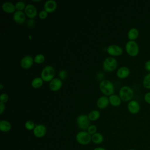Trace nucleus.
<instances>
[{"mask_svg":"<svg viewBox=\"0 0 150 150\" xmlns=\"http://www.w3.org/2000/svg\"><path fill=\"white\" fill-rule=\"evenodd\" d=\"M100 91L106 96H110L114 94V86L113 83L109 80H103L99 84Z\"/></svg>","mask_w":150,"mask_h":150,"instance_id":"1","label":"nucleus"},{"mask_svg":"<svg viewBox=\"0 0 150 150\" xmlns=\"http://www.w3.org/2000/svg\"><path fill=\"white\" fill-rule=\"evenodd\" d=\"M54 74L55 70L54 67L50 65H47L42 69L40 73V77L44 81L50 82L54 79Z\"/></svg>","mask_w":150,"mask_h":150,"instance_id":"2","label":"nucleus"},{"mask_svg":"<svg viewBox=\"0 0 150 150\" xmlns=\"http://www.w3.org/2000/svg\"><path fill=\"white\" fill-rule=\"evenodd\" d=\"M119 96L124 101H131L134 97V91L129 86H122L119 91Z\"/></svg>","mask_w":150,"mask_h":150,"instance_id":"3","label":"nucleus"},{"mask_svg":"<svg viewBox=\"0 0 150 150\" xmlns=\"http://www.w3.org/2000/svg\"><path fill=\"white\" fill-rule=\"evenodd\" d=\"M118 66V62L116 59L113 57H106L103 63V67L106 71H112L115 70Z\"/></svg>","mask_w":150,"mask_h":150,"instance_id":"4","label":"nucleus"},{"mask_svg":"<svg viewBox=\"0 0 150 150\" xmlns=\"http://www.w3.org/2000/svg\"><path fill=\"white\" fill-rule=\"evenodd\" d=\"M77 142L83 145H86L91 141V135L87 131H81L79 132L76 136Z\"/></svg>","mask_w":150,"mask_h":150,"instance_id":"5","label":"nucleus"},{"mask_svg":"<svg viewBox=\"0 0 150 150\" xmlns=\"http://www.w3.org/2000/svg\"><path fill=\"white\" fill-rule=\"evenodd\" d=\"M125 50L128 54L131 57H135L139 53V46L135 41L129 40L126 43Z\"/></svg>","mask_w":150,"mask_h":150,"instance_id":"6","label":"nucleus"},{"mask_svg":"<svg viewBox=\"0 0 150 150\" xmlns=\"http://www.w3.org/2000/svg\"><path fill=\"white\" fill-rule=\"evenodd\" d=\"M76 122L78 127L83 131L87 129L90 125V120L86 114L79 115L77 117Z\"/></svg>","mask_w":150,"mask_h":150,"instance_id":"7","label":"nucleus"},{"mask_svg":"<svg viewBox=\"0 0 150 150\" xmlns=\"http://www.w3.org/2000/svg\"><path fill=\"white\" fill-rule=\"evenodd\" d=\"M107 53L112 56H119L122 54L123 50L122 47L117 45H111L107 49Z\"/></svg>","mask_w":150,"mask_h":150,"instance_id":"8","label":"nucleus"},{"mask_svg":"<svg viewBox=\"0 0 150 150\" xmlns=\"http://www.w3.org/2000/svg\"><path fill=\"white\" fill-rule=\"evenodd\" d=\"M47 132V128L43 124L36 125L34 129L33 130V135L37 138L43 137Z\"/></svg>","mask_w":150,"mask_h":150,"instance_id":"9","label":"nucleus"},{"mask_svg":"<svg viewBox=\"0 0 150 150\" xmlns=\"http://www.w3.org/2000/svg\"><path fill=\"white\" fill-rule=\"evenodd\" d=\"M24 11L25 15L29 19H34L37 15V9L35 5L31 4L26 5Z\"/></svg>","mask_w":150,"mask_h":150,"instance_id":"10","label":"nucleus"},{"mask_svg":"<svg viewBox=\"0 0 150 150\" xmlns=\"http://www.w3.org/2000/svg\"><path fill=\"white\" fill-rule=\"evenodd\" d=\"M127 108L129 112L132 114H137L140 111V105L136 100H131L127 104Z\"/></svg>","mask_w":150,"mask_h":150,"instance_id":"11","label":"nucleus"},{"mask_svg":"<svg viewBox=\"0 0 150 150\" xmlns=\"http://www.w3.org/2000/svg\"><path fill=\"white\" fill-rule=\"evenodd\" d=\"M34 59L30 55H26L23 56L21 60V66L23 69H29L33 65Z\"/></svg>","mask_w":150,"mask_h":150,"instance_id":"12","label":"nucleus"},{"mask_svg":"<svg viewBox=\"0 0 150 150\" xmlns=\"http://www.w3.org/2000/svg\"><path fill=\"white\" fill-rule=\"evenodd\" d=\"M62 81L59 78H54L49 83V88L53 91L59 90L62 87Z\"/></svg>","mask_w":150,"mask_h":150,"instance_id":"13","label":"nucleus"},{"mask_svg":"<svg viewBox=\"0 0 150 150\" xmlns=\"http://www.w3.org/2000/svg\"><path fill=\"white\" fill-rule=\"evenodd\" d=\"M14 21L18 24H22L26 20V15L23 11H16L13 14Z\"/></svg>","mask_w":150,"mask_h":150,"instance_id":"14","label":"nucleus"},{"mask_svg":"<svg viewBox=\"0 0 150 150\" xmlns=\"http://www.w3.org/2000/svg\"><path fill=\"white\" fill-rule=\"evenodd\" d=\"M43 8L47 13L53 12L57 8V3L54 0H47L45 2Z\"/></svg>","mask_w":150,"mask_h":150,"instance_id":"15","label":"nucleus"},{"mask_svg":"<svg viewBox=\"0 0 150 150\" xmlns=\"http://www.w3.org/2000/svg\"><path fill=\"white\" fill-rule=\"evenodd\" d=\"M110 104L109 99L106 96H103L100 97L97 100V106L100 109L105 108Z\"/></svg>","mask_w":150,"mask_h":150,"instance_id":"16","label":"nucleus"},{"mask_svg":"<svg viewBox=\"0 0 150 150\" xmlns=\"http://www.w3.org/2000/svg\"><path fill=\"white\" fill-rule=\"evenodd\" d=\"M130 73V70L128 67L126 66H122L120 67L117 71V76L120 79H125L128 77Z\"/></svg>","mask_w":150,"mask_h":150,"instance_id":"17","label":"nucleus"},{"mask_svg":"<svg viewBox=\"0 0 150 150\" xmlns=\"http://www.w3.org/2000/svg\"><path fill=\"white\" fill-rule=\"evenodd\" d=\"M2 10L6 13H12L15 12L16 8L13 4L10 2H5L2 5Z\"/></svg>","mask_w":150,"mask_h":150,"instance_id":"18","label":"nucleus"},{"mask_svg":"<svg viewBox=\"0 0 150 150\" xmlns=\"http://www.w3.org/2000/svg\"><path fill=\"white\" fill-rule=\"evenodd\" d=\"M110 104L114 107L119 106L121 103V99L119 96L116 94H112L108 97Z\"/></svg>","mask_w":150,"mask_h":150,"instance_id":"19","label":"nucleus"},{"mask_svg":"<svg viewBox=\"0 0 150 150\" xmlns=\"http://www.w3.org/2000/svg\"><path fill=\"white\" fill-rule=\"evenodd\" d=\"M139 36V31L137 28H131L128 32V38L129 40L135 41Z\"/></svg>","mask_w":150,"mask_h":150,"instance_id":"20","label":"nucleus"},{"mask_svg":"<svg viewBox=\"0 0 150 150\" xmlns=\"http://www.w3.org/2000/svg\"><path fill=\"white\" fill-rule=\"evenodd\" d=\"M11 129V124L7 120L0 121V130L4 132H8Z\"/></svg>","mask_w":150,"mask_h":150,"instance_id":"21","label":"nucleus"},{"mask_svg":"<svg viewBox=\"0 0 150 150\" xmlns=\"http://www.w3.org/2000/svg\"><path fill=\"white\" fill-rule=\"evenodd\" d=\"M104 141L103 135L100 132H96L91 135V141L96 144H100Z\"/></svg>","mask_w":150,"mask_h":150,"instance_id":"22","label":"nucleus"},{"mask_svg":"<svg viewBox=\"0 0 150 150\" xmlns=\"http://www.w3.org/2000/svg\"><path fill=\"white\" fill-rule=\"evenodd\" d=\"M43 80L40 77H37L34 78L31 81V86L35 88H40L43 84Z\"/></svg>","mask_w":150,"mask_h":150,"instance_id":"23","label":"nucleus"},{"mask_svg":"<svg viewBox=\"0 0 150 150\" xmlns=\"http://www.w3.org/2000/svg\"><path fill=\"white\" fill-rule=\"evenodd\" d=\"M100 113L97 110H94L91 111L88 114V117L89 120L92 121L97 120L100 118Z\"/></svg>","mask_w":150,"mask_h":150,"instance_id":"24","label":"nucleus"},{"mask_svg":"<svg viewBox=\"0 0 150 150\" xmlns=\"http://www.w3.org/2000/svg\"><path fill=\"white\" fill-rule=\"evenodd\" d=\"M142 84L145 88L150 89V73L145 75L143 79Z\"/></svg>","mask_w":150,"mask_h":150,"instance_id":"25","label":"nucleus"},{"mask_svg":"<svg viewBox=\"0 0 150 150\" xmlns=\"http://www.w3.org/2000/svg\"><path fill=\"white\" fill-rule=\"evenodd\" d=\"M34 59V62L38 64H40L44 62L45 61V56L42 54V53H39L38 54H36L35 57L33 58Z\"/></svg>","mask_w":150,"mask_h":150,"instance_id":"26","label":"nucleus"},{"mask_svg":"<svg viewBox=\"0 0 150 150\" xmlns=\"http://www.w3.org/2000/svg\"><path fill=\"white\" fill-rule=\"evenodd\" d=\"M36 125L35 124L34 122L32 120H28L25 123V127L28 130H33Z\"/></svg>","mask_w":150,"mask_h":150,"instance_id":"27","label":"nucleus"},{"mask_svg":"<svg viewBox=\"0 0 150 150\" xmlns=\"http://www.w3.org/2000/svg\"><path fill=\"white\" fill-rule=\"evenodd\" d=\"M15 8L16 11H22L23 10H25L26 5L24 2L23 1H18L15 4Z\"/></svg>","mask_w":150,"mask_h":150,"instance_id":"28","label":"nucleus"},{"mask_svg":"<svg viewBox=\"0 0 150 150\" xmlns=\"http://www.w3.org/2000/svg\"><path fill=\"white\" fill-rule=\"evenodd\" d=\"M97 128L96 127V125H90L89 126V127L88 128V129H87V131L91 134V135L96 134L97 132Z\"/></svg>","mask_w":150,"mask_h":150,"instance_id":"29","label":"nucleus"},{"mask_svg":"<svg viewBox=\"0 0 150 150\" xmlns=\"http://www.w3.org/2000/svg\"><path fill=\"white\" fill-rule=\"evenodd\" d=\"M9 96L6 93H2L0 96V103H5L8 101Z\"/></svg>","mask_w":150,"mask_h":150,"instance_id":"30","label":"nucleus"},{"mask_svg":"<svg viewBox=\"0 0 150 150\" xmlns=\"http://www.w3.org/2000/svg\"><path fill=\"white\" fill-rule=\"evenodd\" d=\"M59 77L61 80H64L67 77V73L64 70H62L59 72Z\"/></svg>","mask_w":150,"mask_h":150,"instance_id":"31","label":"nucleus"},{"mask_svg":"<svg viewBox=\"0 0 150 150\" xmlns=\"http://www.w3.org/2000/svg\"><path fill=\"white\" fill-rule=\"evenodd\" d=\"M47 15H48V13L45 11L44 9L40 11V12L39 13V17L41 19H45L47 18Z\"/></svg>","mask_w":150,"mask_h":150,"instance_id":"32","label":"nucleus"},{"mask_svg":"<svg viewBox=\"0 0 150 150\" xmlns=\"http://www.w3.org/2000/svg\"><path fill=\"white\" fill-rule=\"evenodd\" d=\"M35 25V21L33 19H29L27 22V26L29 28H32Z\"/></svg>","mask_w":150,"mask_h":150,"instance_id":"33","label":"nucleus"},{"mask_svg":"<svg viewBox=\"0 0 150 150\" xmlns=\"http://www.w3.org/2000/svg\"><path fill=\"white\" fill-rule=\"evenodd\" d=\"M144 100L146 103L150 104V92H148L145 94Z\"/></svg>","mask_w":150,"mask_h":150,"instance_id":"34","label":"nucleus"},{"mask_svg":"<svg viewBox=\"0 0 150 150\" xmlns=\"http://www.w3.org/2000/svg\"><path fill=\"white\" fill-rule=\"evenodd\" d=\"M144 67H145V69L147 71L150 72V60H148L145 62V65H144Z\"/></svg>","mask_w":150,"mask_h":150,"instance_id":"35","label":"nucleus"},{"mask_svg":"<svg viewBox=\"0 0 150 150\" xmlns=\"http://www.w3.org/2000/svg\"><path fill=\"white\" fill-rule=\"evenodd\" d=\"M5 110V105L4 103H0V114H2Z\"/></svg>","mask_w":150,"mask_h":150,"instance_id":"36","label":"nucleus"},{"mask_svg":"<svg viewBox=\"0 0 150 150\" xmlns=\"http://www.w3.org/2000/svg\"><path fill=\"white\" fill-rule=\"evenodd\" d=\"M93 150H106V149L103 147H96L94 148Z\"/></svg>","mask_w":150,"mask_h":150,"instance_id":"37","label":"nucleus"},{"mask_svg":"<svg viewBox=\"0 0 150 150\" xmlns=\"http://www.w3.org/2000/svg\"><path fill=\"white\" fill-rule=\"evenodd\" d=\"M3 88H4L3 84H0V90H2Z\"/></svg>","mask_w":150,"mask_h":150,"instance_id":"38","label":"nucleus"},{"mask_svg":"<svg viewBox=\"0 0 150 150\" xmlns=\"http://www.w3.org/2000/svg\"><path fill=\"white\" fill-rule=\"evenodd\" d=\"M128 150H136V149H129Z\"/></svg>","mask_w":150,"mask_h":150,"instance_id":"39","label":"nucleus"},{"mask_svg":"<svg viewBox=\"0 0 150 150\" xmlns=\"http://www.w3.org/2000/svg\"><path fill=\"white\" fill-rule=\"evenodd\" d=\"M20 150H21V149H20Z\"/></svg>","mask_w":150,"mask_h":150,"instance_id":"40","label":"nucleus"}]
</instances>
